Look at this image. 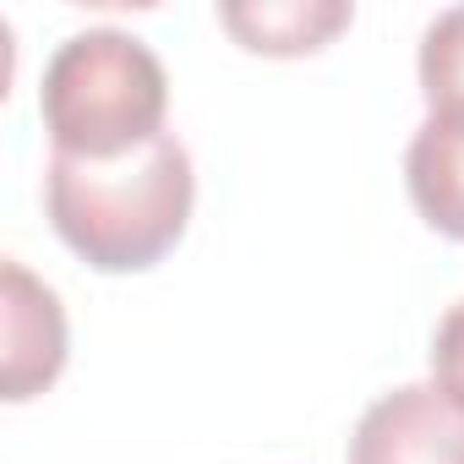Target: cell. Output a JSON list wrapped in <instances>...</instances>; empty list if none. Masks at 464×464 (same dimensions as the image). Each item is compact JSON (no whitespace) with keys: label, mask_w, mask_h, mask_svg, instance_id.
<instances>
[{"label":"cell","mask_w":464,"mask_h":464,"mask_svg":"<svg viewBox=\"0 0 464 464\" xmlns=\"http://www.w3.org/2000/svg\"><path fill=\"white\" fill-rule=\"evenodd\" d=\"M191 202H197V175L175 131L121 159L50 153L44 175L50 224L99 274H142L164 263L191 224Z\"/></svg>","instance_id":"obj_1"},{"label":"cell","mask_w":464,"mask_h":464,"mask_svg":"<svg viewBox=\"0 0 464 464\" xmlns=\"http://www.w3.org/2000/svg\"><path fill=\"white\" fill-rule=\"evenodd\" d=\"M169 77L164 61L126 28L72 34L39 82V121L50 153L66 159H121L164 137Z\"/></svg>","instance_id":"obj_2"},{"label":"cell","mask_w":464,"mask_h":464,"mask_svg":"<svg viewBox=\"0 0 464 464\" xmlns=\"http://www.w3.org/2000/svg\"><path fill=\"white\" fill-rule=\"evenodd\" d=\"M0 317H6L0 393H6V404H28L66 372V350H72L66 306L28 263L6 257L0 263Z\"/></svg>","instance_id":"obj_3"},{"label":"cell","mask_w":464,"mask_h":464,"mask_svg":"<svg viewBox=\"0 0 464 464\" xmlns=\"http://www.w3.org/2000/svg\"><path fill=\"white\" fill-rule=\"evenodd\" d=\"M344 459L350 464H464V415L431 382H404L366 404Z\"/></svg>","instance_id":"obj_4"},{"label":"cell","mask_w":464,"mask_h":464,"mask_svg":"<svg viewBox=\"0 0 464 464\" xmlns=\"http://www.w3.org/2000/svg\"><path fill=\"white\" fill-rule=\"evenodd\" d=\"M218 23L252 55L295 61V55H317L328 39H339L355 23V6L350 0H224Z\"/></svg>","instance_id":"obj_5"},{"label":"cell","mask_w":464,"mask_h":464,"mask_svg":"<svg viewBox=\"0 0 464 464\" xmlns=\"http://www.w3.org/2000/svg\"><path fill=\"white\" fill-rule=\"evenodd\" d=\"M415 213L448 241H464V110H426L404 153Z\"/></svg>","instance_id":"obj_6"},{"label":"cell","mask_w":464,"mask_h":464,"mask_svg":"<svg viewBox=\"0 0 464 464\" xmlns=\"http://www.w3.org/2000/svg\"><path fill=\"white\" fill-rule=\"evenodd\" d=\"M415 72L426 110H464V6H448L426 23Z\"/></svg>","instance_id":"obj_7"},{"label":"cell","mask_w":464,"mask_h":464,"mask_svg":"<svg viewBox=\"0 0 464 464\" xmlns=\"http://www.w3.org/2000/svg\"><path fill=\"white\" fill-rule=\"evenodd\" d=\"M431 388L464 415V301H453L431 334Z\"/></svg>","instance_id":"obj_8"}]
</instances>
